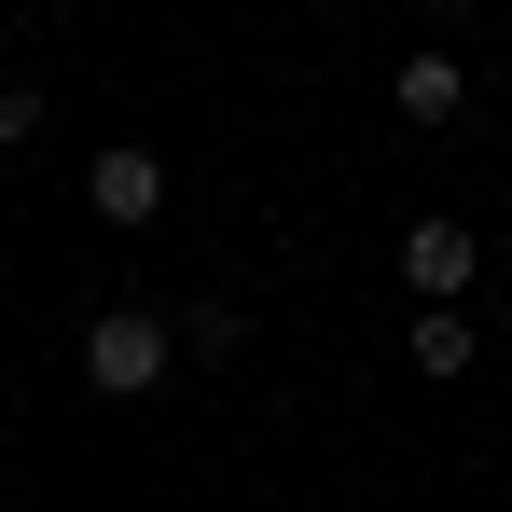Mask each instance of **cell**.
<instances>
[{"label":"cell","instance_id":"7a4b0ae2","mask_svg":"<svg viewBox=\"0 0 512 512\" xmlns=\"http://www.w3.org/2000/svg\"><path fill=\"white\" fill-rule=\"evenodd\" d=\"M471 277H485V236L471 222H402V291L416 305H471Z\"/></svg>","mask_w":512,"mask_h":512},{"label":"cell","instance_id":"6da1fadb","mask_svg":"<svg viewBox=\"0 0 512 512\" xmlns=\"http://www.w3.org/2000/svg\"><path fill=\"white\" fill-rule=\"evenodd\" d=\"M180 360V319H153V305H111V319H84V388L97 402H153Z\"/></svg>","mask_w":512,"mask_h":512},{"label":"cell","instance_id":"52a82bcc","mask_svg":"<svg viewBox=\"0 0 512 512\" xmlns=\"http://www.w3.org/2000/svg\"><path fill=\"white\" fill-rule=\"evenodd\" d=\"M42 139V84H0V153H28Z\"/></svg>","mask_w":512,"mask_h":512},{"label":"cell","instance_id":"5b68a950","mask_svg":"<svg viewBox=\"0 0 512 512\" xmlns=\"http://www.w3.org/2000/svg\"><path fill=\"white\" fill-rule=\"evenodd\" d=\"M402 346H416V374H471L485 319H471V305H416V319H402Z\"/></svg>","mask_w":512,"mask_h":512},{"label":"cell","instance_id":"277c9868","mask_svg":"<svg viewBox=\"0 0 512 512\" xmlns=\"http://www.w3.org/2000/svg\"><path fill=\"white\" fill-rule=\"evenodd\" d=\"M388 111H402V125H457V111H471V70H457V56H402V70H388Z\"/></svg>","mask_w":512,"mask_h":512},{"label":"cell","instance_id":"3957f363","mask_svg":"<svg viewBox=\"0 0 512 512\" xmlns=\"http://www.w3.org/2000/svg\"><path fill=\"white\" fill-rule=\"evenodd\" d=\"M84 208L111 222V236H139V222L167 208V153H139V139H111V153L84 167Z\"/></svg>","mask_w":512,"mask_h":512},{"label":"cell","instance_id":"8992f818","mask_svg":"<svg viewBox=\"0 0 512 512\" xmlns=\"http://www.w3.org/2000/svg\"><path fill=\"white\" fill-rule=\"evenodd\" d=\"M180 346L194 360H236V305H180Z\"/></svg>","mask_w":512,"mask_h":512}]
</instances>
